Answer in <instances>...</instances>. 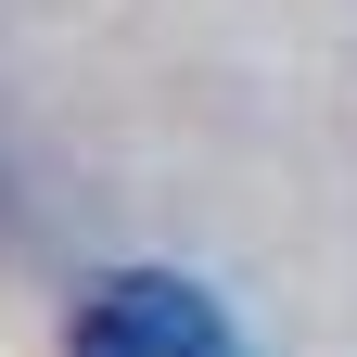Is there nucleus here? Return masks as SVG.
Wrapping results in <instances>:
<instances>
[{
	"label": "nucleus",
	"mask_w": 357,
	"mask_h": 357,
	"mask_svg": "<svg viewBox=\"0 0 357 357\" xmlns=\"http://www.w3.org/2000/svg\"><path fill=\"white\" fill-rule=\"evenodd\" d=\"M77 357H230V319L178 281V268H115L77 306Z\"/></svg>",
	"instance_id": "obj_1"
}]
</instances>
